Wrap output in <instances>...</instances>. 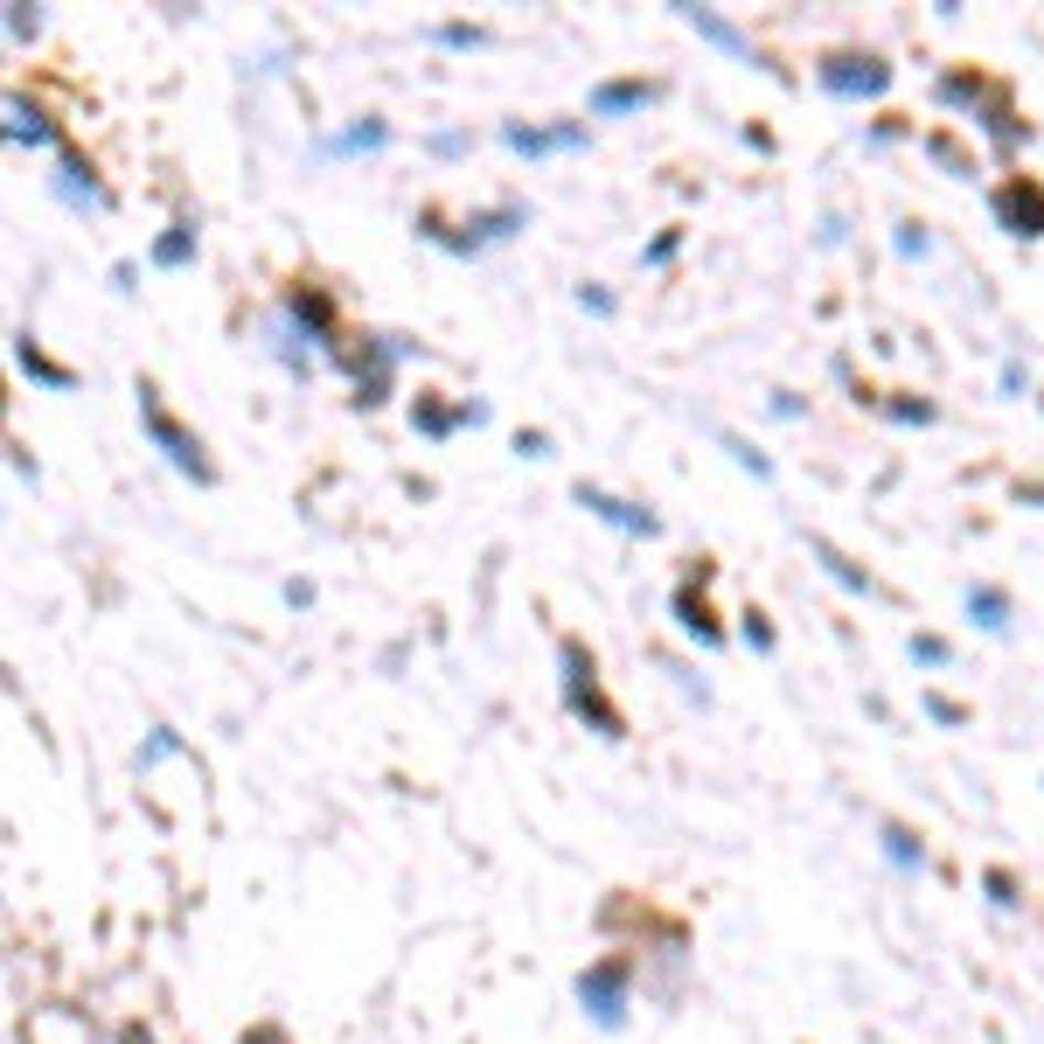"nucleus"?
Wrapping results in <instances>:
<instances>
[{
	"label": "nucleus",
	"instance_id": "obj_1",
	"mask_svg": "<svg viewBox=\"0 0 1044 1044\" xmlns=\"http://www.w3.org/2000/svg\"><path fill=\"white\" fill-rule=\"evenodd\" d=\"M140 418H147V432H153V446H161L174 466H182V474H195V481H209V466H203V446H195V439L174 426V418L161 411V397H153L147 384H140Z\"/></svg>",
	"mask_w": 1044,
	"mask_h": 1044
},
{
	"label": "nucleus",
	"instance_id": "obj_15",
	"mask_svg": "<svg viewBox=\"0 0 1044 1044\" xmlns=\"http://www.w3.org/2000/svg\"><path fill=\"white\" fill-rule=\"evenodd\" d=\"M815 558L829 564V579H836V585H850V592H863V571H857V564H842V558H836L829 543H815Z\"/></svg>",
	"mask_w": 1044,
	"mask_h": 1044
},
{
	"label": "nucleus",
	"instance_id": "obj_4",
	"mask_svg": "<svg viewBox=\"0 0 1044 1044\" xmlns=\"http://www.w3.org/2000/svg\"><path fill=\"white\" fill-rule=\"evenodd\" d=\"M995 216L1016 230V237H1037L1044 230V189H1031V182H1010L1003 195H995Z\"/></svg>",
	"mask_w": 1044,
	"mask_h": 1044
},
{
	"label": "nucleus",
	"instance_id": "obj_13",
	"mask_svg": "<svg viewBox=\"0 0 1044 1044\" xmlns=\"http://www.w3.org/2000/svg\"><path fill=\"white\" fill-rule=\"evenodd\" d=\"M189 251H195V230H189V224H174L161 244H153V258H161V265H182Z\"/></svg>",
	"mask_w": 1044,
	"mask_h": 1044
},
{
	"label": "nucleus",
	"instance_id": "obj_5",
	"mask_svg": "<svg viewBox=\"0 0 1044 1044\" xmlns=\"http://www.w3.org/2000/svg\"><path fill=\"white\" fill-rule=\"evenodd\" d=\"M579 508H592V516H606V523H620V529H641V537H655V516L648 508H634V502H613V495H599V487H579Z\"/></svg>",
	"mask_w": 1044,
	"mask_h": 1044
},
{
	"label": "nucleus",
	"instance_id": "obj_6",
	"mask_svg": "<svg viewBox=\"0 0 1044 1044\" xmlns=\"http://www.w3.org/2000/svg\"><path fill=\"white\" fill-rule=\"evenodd\" d=\"M579 995L592 1003V1016H606V1024H613V1016H620V961L613 968H592L585 982H579Z\"/></svg>",
	"mask_w": 1044,
	"mask_h": 1044
},
{
	"label": "nucleus",
	"instance_id": "obj_8",
	"mask_svg": "<svg viewBox=\"0 0 1044 1044\" xmlns=\"http://www.w3.org/2000/svg\"><path fill=\"white\" fill-rule=\"evenodd\" d=\"M655 84H599L592 92V112H627V105H648Z\"/></svg>",
	"mask_w": 1044,
	"mask_h": 1044
},
{
	"label": "nucleus",
	"instance_id": "obj_11",
	"mask_svg": "<svg viewBox=\"0 0 1044 1044\" xmlns=\"http://www.w3.org/2000/svg\"><path fill=\"white\" fill-rule=\"evenodd\" d=\"M676 613H682V627H690V634L703 641V648H718V627H710V613H703V599H697L690 585H682V592H676Z\"/></svg>",
	"mask_w": 1044,
	"mask_h": 1044
},
{
	"label": "nucleus",
	"instance_id": "obj_3",
	"mask_svg": "<svg viewBox=\"0 0 1044 1044\" xmlns=\"http://www.w3.org/2000/svg\"><path fill=\"white\" fill-rule=\"evenodd\" d=\"M821 84H829V92H842V98H857V92H884V84H892V71H884V63H871V56H829V63H821Z\"/></svg>",
	"mask_w": 1044,
	"mask_h": 1044
},
{
	"label": "nucleus",
	"instance_id": "obj_16",
	"mask_svg": "<svg viewBox=\"0 0 1044 1044\" xmlns=\"http://www.w3.org/2000/svg\"><path fill=\"white\" fill-rule=\"evenodd\" d=\"M884 842H892V857H898V863H913V857H919V850H913V836H905V829H884Z\"/></svg>",
	"mask_w": 1044,
	"mask_h": 1044
},
{
	"label": "nucleus",
	"instance_id": "obj_7",
	"mask_svg": "<svg viewBox=\"0 0 1044 1044\" xmlns=\"http://www.w3.org/2000/svg\"><path fill=\"white\" fill-rule=\"evenodd\" d=\"M14 363L29 369V376H42V384H50V390H71V369H56V363H50V355H42V348H35L29 335L14 342Z\"/></svg>",
	"mask_w": 1044,
	"mask_h": 1044
},
{
	"label": "nucleus",
	"instance_id": "obj_10",
	"mask_svg": "<svg viewBox=\"0 0 1044 1044\" xmlns=\"http://www.w3.org/2000/svg\"><path fill=\"white\" fill-rule=\"evenodd\" d=\"M968 613L982 620V627H1010V599L995 592V585H975V592H968Z\"/></svg>",
	"mask_w": 1044,
	"mask_h": 1044
},
{
	"label": "nucleus",
	"instance_id": "obj_9",
	"mask_svg": "<svg viewBox=\"0 0 1044 1044\" xmlns=\"http://www.w3.org/2000/svg\"><path fill=\"white\" fill-rule=\"evenodd\" d=\"M585 132L579 126H564V132H523V126H508V147L516 153H550V147H579Z\"/></svg>",
	"mask_w": 1044,
	"mask_h": 1044
},
{
	"label": "nucleus",
	"instance_id": "obj_14",
	"mask_svg": "<svg viewBox=\"0 0 1044 1044\" xmlns=\"http://www.w3.org/2000/svg\"><path fill=\"white\" fill-rule=\"evenodd\" d=\"M682 14H690V21H697V29L710 35V42H724V50H731V56H745V42H739V35H731V29H724V21H718V14H703V8H682Z\"/></svg>",
	"mask_w": 1044,
	"mask_h": 1044
},
{
	"label": "nucleus",
	"instance_id": "obj_12",
	"mask_svg": "<svg viewBox=\"0 0 1044 1044\" xmlns=\"http://www.w3.org/2000/svg\"><path fill=\"white\" fill-rule=\"evenodd\" d=\"M8 119H14V126H8L14 140H29V147H42V140H50V126H42V119H35V112H29V105H21V98H8Z\"/></svg>",
	"mask_w": 1044,
	"mask_h": 1044
},
{
	"label": "nucleus",
	"instance_id": "obj_2",
	"mask_svg": "<svg viewBox=\"0 0 1044 1044\" xmlns=\"http://www.w3.org/2000/svg\"><path fill=\"white\" fill-rule=\"evenodd\" d=\"M564 690H571V710H585V718L606 731V739H620V710L599 703V682H592V661L579 648H564Z\"/></svg>",
	"mask_w": 1044,
	"mask_h": 1044
},
{
	"label": "nucleus",
	"instance_id": "obj_17",
	"mask_svg": "<svg viewBox=\"0 0 1044 1044\" xmlns=\"http://www.w3.org/2000/svg\"><path fill=\"white\" fill-rule=\"evenodd\" d=\"M913 655H919V661H947V641H933V634H926V641H913Z\"/></svg>",
	"mask_w": 1044,
	"mask_h": 1044
}]
</instances>
